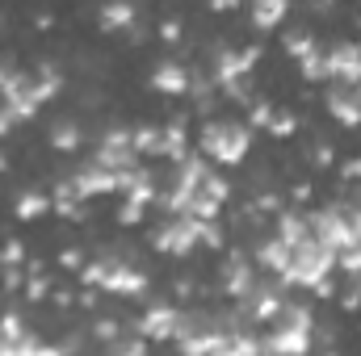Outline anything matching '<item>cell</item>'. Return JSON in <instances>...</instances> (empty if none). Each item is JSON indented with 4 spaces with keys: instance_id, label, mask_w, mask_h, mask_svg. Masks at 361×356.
<instances>
[{
    "instance_id": "obj_1",
    "label": "cell",
    "mask_w": 361,
    "mask_h": 356,
    "mask_svg": "<svg viewBox=\"0 0 361 356\" xmlns=\"http://www.w3.org/2000/svg\"><path fill=\"white\" fill-rule=\"evenodd\" d=\"M257 147V130L240 117H227V113H210L197 122V134H193V151H202L214 168H240L248 164Z\"/></svg>"
},
{
    "instance_id": "obj_2",
    "label": "cell",
    "mask_w": 361,
    "mask_h": 356,
    "mask_svg": "<svg viewBox=\"0 0 361 356\" xmlns=\"http://www.w3.org/2000/svg\"><path fill=\"white\" fill-rule=\"evenodd\" d=\"M261 344H265V356H307L315 348V314H311V306L286 293L277 314L265 323Z\"/></svg>"
},
{
    "instance_id": "obj_3",
    "label": "cell",
    "mask_w": 361,
    "mask_h": 356,
    "mask_svg": "<svg viewBox=\"0 0 361 356\" xmlns=\"http://www.w3.org/2000/svg\"><path fill=\"white\" fill-rule=\"evenodd\" d=\"M76 276H80V285L101 289L105 298H143V293L152 289V276L135 265L130 256H122V252H101V256H89L85 268H80Z\"/></svg>"
},
{
    "instance_id": "obj_4",
    "label": "cell",
    "mask_w": 361,
    "mask_h": 356,
    "mask_svg": "<svg viewBox=\"0 0 361 356\" xmlns=\"http://www.w3.org/2000/svg\"><path fill=\"white\" fill-rule=\"evenodd\" d=\"M206 227L210 222H202V218H193V214H164L152 231H147V243H152V252H160V256H169V260H185V256H193L197 248H206Z\"/></svg>"
},
{
    "instance_id": "obj_5",
    "label": "cell",
    "mask_w": 361,
    "mask_h": 356,
    "mask_svg": "<svg viewBox=\"0 0 361 356\" xmlns=\"http://www.w3.org/2000/svg\"><path fill=\"white\" fill-rule=\"evenodd\" d=\"M324 276H336V248L324 243L319 235H302L290 243V265H286V285L290 289H311Z\"/></svg>"
},
{
    "instance_id": "obj_6",
    "label": "cell",
    "mask_w": 361,
    "mask_h": 356,
    "mask_svg": "<svg viewBox=\"0 0 361 356\" xmlns=\"http://www.w3.org/2000/svg\"><path fill=\"white\" fill-rule=\"evenodd\" d=\"M261 42H248V46H227V42H214L210 46V59H206V76L214 80V89H227V84H240L257 72L261 63Z\"/></svg>"
},
{
    "instance_id": "obj_7",
    "label": "cell",
    "mask_w": 361,
    "mask_h": 356,
    "mask_svg": "<svg viewBox=\"0 0 361 356\" xmlns=\"http://www.w3.org/2000/svg\"><path fill=\"white\" fill-rule=\"evenodd\" d=\"M126 180H130V168H109V164H101V160H85L76 172H68V184H72V193L80 197V201H97V197H118L122 189H126Z\"/></svg>"
},
{
    "instance_id": "obj_8",
    "label": "cell",
    "mask_w": 361,
    "mask_h": 356,
    "mask_svg": "<svg viewBox=\"0 0 361 356\" xmlns=\"http://www.w3.org/2000/svg\"><path fill=\"white\" fill-rule=\"evenodd\" d=\"M231 180H227V168H206V177L197 180V189L189 193V201H185V214H193V218H202V222H219L223 218V210H227V201H231Z\"/></svg>"
},
{
    "instance_id": "obj_9",
    "label": "cell",
    "mask_w": 361,
    "mask_h": 356,
    "mask_svg": "<svg viewBox=\"0 0 361 356\" xmlns=\"http://www.w3.org/2000/svg\"><path fill=\"white\" fill-rule=\"evenodd\" d=\"M261 281V268L252 260V252H240V248H227L223 252V265H219V293L227 302H240L244 293H252V285Z\"/></svg>"
},
{
    "instance_id": "obj_10",
    "label": "cell",
    "mask_w": 361,
    "mask_h": 356,
    "mask_svg": "<svg viewBox=\"0 0 361 356\" xmlns=\"http://www.w3.org/2000/svg\"><path fill=\"white\" fill-rule=\"evenodd\" d=\"M177 319H180L177 302H147V306L139 310V319L126 323V327L139 331L147 344H173V336H177Z\"/></svg>"
},
{
    "instance_id": "obj_11",
    "label": "cell",
    "mask_w": 361,
    "mask_h": 356,
    "mask_svg": "<svg viewBox=\"0 0 361 356\" xmlns=\"http://www.w3.org/2000/svg\"><path fill=\"white\" fill-rule=\"evenodd\" d=\"M0 101L8 105V113L17 117V126L21 122H34L38 117V96H34V72H25V68H13L4 80H0Z\"/></svg>"
},
{
    "instance_id": "obj_12",
    "label": "cell",
    "mask_w": 361,
    "mask_h": 356,
    "mask_svg": "<svg viewBox=\"0 0 361 356\" xmlns=\"http://www.w3.org/2000/svg\"><path fill=\"white\" fill-rule=\"evenodd\" d=\"M147 89H156L160 96H180L185 101L189 89H193V68L180 63L177 55H160L147 72Z\"/></svg>"
},
{
    "instance_id": "obj_13",
    "label": "cell",
    "mask_w": 361,
    "mask_h": 356,
    "mask_svg": "<svg viewBox=\"0 0 361 356\" xmlns=\"http://www.w3.org/2000/svg\"><path fill=\"white\" fill-rule=\"evenodd\" d=\"M324 109L336 126L345 130H361V89L357 84H324Z\"/></svg>"
},
{
    "instance_id": "obj_14",
    "label": "cell",
    "mask_w": 361,
    "mask_h": 356,
    "mask_svg": "<svg viewBox=\"0 0 361 356\" xmlns=\"http://www.w3.org/2000/svg\"><path fill=\"white\" fill-rule=\"evenodd\" d=\"M332 80L361 89V38H341L328 46V84Z\"/></svg>"
},
{
    "instance_id": "obj_15",
    "label": "cell",
    "mask_w": 361,
    "mask_h": 356,
    "mask_svg": "<svg viewBox=\"0 0 361 356\" xmlns=\"http://www.w3.org/2000/svg\"><path fill=\"white\" fill-rule=\"evenodd\" d=\"M135 21H139L135 0H101V8H97V30L101 34H130Z\"/></svg>"
},
{
    "instance_id": "obj_16",
    "label": "cell",
    "mask_w": 361,
    "mask_h": 356,
    "mask_svg": "<svg viewBox=\"0 0 361 356\" xmlns=\"http://www.w3.org/2000/svg\"><path fill=\"white\" fill-rule=\"evenodd\" d=\"M252 260L261 272H273V276H281L286 281V265H290V243L281 239V235H265V239H257L252 243Z\"/></svg>"
},
{
    "instance_id": "obj_17",
    "label": "cell",
    "mask_w": 361,
    "mask_h": 356,
    "mask_svg": "<svg viewBox=\"0 0 361 356\" xmlns=\"http://www.w3.org/2000/svg\"><path fill=\"white\" fill-rule=\"evenodd\" d=\"M85 126L76 122V117H55L51 126H47V147L55 151V155H76L80 147H85Z\"/></svg>"
},
{
    "instance_id": "obj_18",
    "label": "cell",
    "mask_w": 361,
    "mask_h": 356,
    "mask_svg": "<svg viewBox=\"0 0 361 356\" xmlns=\"http://www.w3.org/2000/svg\"><path fill=\"white\" fill-rule=\"evenodd\" d=\"M47 214H55V201H51L47 189H38V184L17 189V197H13V218L17 222H42Z\"/></svg>"
},
{
    "instance_id": "obj_19",
    "label": "cell",
    "mask_w": 361,
    "mask_h": 356,
    "mask_svg": "<svg viewBox=\"0 0 361 356\" xmlns=\"http://www.w3.org/2000/svg\"><path fill=\"white\" fill-rule=\"evenodd\" d=\"M277 42H281V55L298 63L302 55H311V51L319 46V34H315V25L294 21V25H281V30H277Z\"/></svg>"
},
{
    "instance_id": "obj_20",
    "label": "cell",
    "mask_w": 361,
    "mask_h": 356,
    "mask_svg": "<svg viewBox=\"0 0 361 356\" xmlns=\"http://www.w3.org/2000/svg\"><path fill=\"white\" fill-rule=\"evenodd\" d=\"M248 21L257 34H273L290 21V0H248Z\"/></svg>"
},
{
    "instance_id": "obj_21",
    "label": "cell",
    "mask_w": 361,
    "mask_h": 356,
    "mask_svg": "<svg viewBox=\"0 0 361 356\" xmlns=\"http://www.w3.org/2000/svg\"><path fill=\"white\" fill-rule=\"evenodd\" d=\"M130 147L139 160H164V126L160 122H135L130 126Z\"/></svg>"
},
{
    "instance_id": "obj_22",
    "label": "cell",
    "mask_w": 361,
    "mask_h": 356,
    "mask_svg": "<svg viewBox=\"0 0 361 356\" xmlns=\"http://www.w3.org/2000/svg\"><path fill=\"white\" fill-rule=\"evenodd\" d=\"M160 126H164V164H173V160H180V155L193 151V130H189V117H185V113L160 122Z\"/></svg>"
},
{
    "instance_id": "obj_23",
    "label": "cell",
    "mask_w": 361,
    "mask_h": 356,
    "mask_svg": "<svg viewBox=\"0 0 361 356\" xmlns=\"http://www.w3.org/2000/svg\"><path fill=\"white\" fill-rule=\"evenodd\" d=\"M59 92H63V72L55 63H38L34 68V96H38V105H51Z\"/></svg>"
},
{
    "instance_id": "obj_24",
    "label": "cell",
    "mask_w": 361,
    "mask_h": 356,
    "mask_svg": "<svg viewBox=\"0 0 361 356\" xmlns=\"http://www.w3.org/2000/svg\"><path fill=\"white\" fill-rule=\"evenodd\" d=\"M51 293H55V281L42 272L38 265H25V285H21V298L30 302V306H42V302H51Z\"/></svg>"
},
{
    "instance_id": "obj_25",
    "label": "cell",
    "mask_w": 361,
    "mask_h": 356,
    "mask_svg": "<svg viewBox=\"0 0 361 356\" xmlns=\"http://www.w3.org/2000/svg\"><path fill=\"white\" fill-rule=\"evenodd\" d=\"M298 76H302L307 84H315V89H324V84H328V42H319L311 55H302V59H298Z\"/></svg>"
},
{
    "instance_id": "obj_26",
    "label": "cell",
    "mask_w": 361,
    "mask_h": 356,
    "mask_svg": "<svg viewBox=\"0 0 361 356\" xmlns=\"http://www.w3.org/2000/svg\"><path fill=\"white\" fill-rule=\"evenodd\" d=\"M147 210H152L147 201L118 193V205H114V222H118V227H126V231H135V227H143V222H147Z\"/></svg>"
},
{
    "instance_id": "obj_27",
    "label": "cell",
    "mask_w": 361,
    "mask_h": 356,
    "mask_svg": "<svg viewBox=\"0 0 361 356\" xmlns=\"http://www.w3.org/2000/svg\"><path fill=\"white\" fill-rule=\"evenodd\" d=\"M298 130H302L298 113H294L290 105H273V117H269V126H265V134H269V139H294Z\"/></svg>"
},
{
    "instance_id": "obj_28",
    "label": "cell",
    "mask_w": 361,
    "mask_h": 356,
    "mask_svg": "<svg viewBox=\"0 0 361 356\" xmlns=\"http://www.w3.org/2000/svg\"><path fill=\"white\" fill-rule=\"evenodd\" d=\"M269 117H273V101H265V96H257V92H252V96L244 101V122H248L252 130H265V126H269Z\"/></svg>"
},
{
    "instance_id": "obj_29",
    "label": "cell",
    "mask_w": 361,
    "mask_h": 356,
    "mask_svg": "<svg viewBox=\"0 0 361 356\" xmlns=\"http://www.w3.org/2000/svg\"><path fill=\"white\" fill-rule=\"evenodd\" d=\"M147 348H152V344H147L139 331H130V336H114V340L105 344V352L109 356H143Z\"/></svg>"
},
{
    "instance_id": "obj_30",
    "label": "cell",
    "mask_w": 361,
    "mask_h": 356,
    "mask_svg": "<svg viewBox=\"0 0 361 356\" xmlns=\"http://www.w3.org/2000/svg\"><path fill=\"white\" fill-rule=\"evenodd\" d=\"M336 272H345L349 281L361 276V239L345 243V248H336Z\"/></svg>"
},
{
    "instance_id": "obj_31",
    "label": "cell",
    "mask_w": 361,
    "mask_h": 356,
    "mask_svg": "<svg viewBox=\"0 0 361 356\" xmlns=\"http://www.w3.org/2000/svg\"><path fill=\"white\" fill-rule=\"evenodd\" d=\"M307 164L311 168H319V172H328V168H336V151H332V143H307Z\"/></svg>"
},
{
    "instance_id": "obj_32",
    "label": "cell",
    "mask_w": 361,
    "mask_h": 356,
    "mask_svg": "<svg viewBox=\"0 0 361 356\" xmlns=\"http://www.w3.org/2000/svg\"><path fill=\"white\" fill-rule=\"evenodd\" d=\"M122 327H126V323H122V319H109V314H97V319H92V340H97V344H101V348H105V344H109V340H114V336H122Z\"/></svg>"
},
{
    "instance_id": "obj_33",
    "label": "cell",
    "mask_w": 361,
    "mask_h": 356,
    "mask_svg": "<svg viewBox=\"0 0 361 356\" xmlns=\"http://www.w3.org/2000/svg\"><path fill=\"white\" fill-rule=\"evenodd\" d=\"M17 265H30V248L21 239H4L0 243V268H17Z\"/></svg>"
},
{
    "instance_id": "obj_34",
    "label": "cell",
    "mask_w": 361,
    "mask_h": 356,
    "mask_svg": "<svg viewBox=\"0 0 361 356\" xmlns=\"http://www.w3.org/2000/svg\"><path fill=\"white\" fill-rule=\"evenodd\" d=\"M0 331H4V336L13 340V348H17V340L30 331V327H25V314H21V310H0Z\"/></svg>"
},
{
    "instance_id": "obj_35",
    "label": "cell",
    "mask_w": 361,
    "mask_h": 356,
    "mask_svg": "<svg viewBox=\"0 0 361 356\" xmlns=\"http://www.w3.org/2000/svg\"><path fill=\"white\" fill-rule=\"evenodd\" d=\"M21 285H25V265H17V268H0V293L17 298V293H21Z\"/></svg>"
},
{
    "instance_id": "obj_36",
    "label": "cell",
    "mask_w": 361,
    "mask_h": 356,
    "mask_svg": "<svg viewBox=\"0 0 361 356\" xmlns=\"http://www.w3.org/2000/svg\"><path fill=\"white\" fill-rule=\"evenodd\" d=\"M85 260H89V252H80V248H63V252L55 256V265L63 268V272H80Z\"/></svg>"
},
{
    "instance_id": "obj_37",
    "label": "cell",
    "mask_w": 361,
    "mask_h": 356,
    "mask_svg": "<svg viewBox=\"0 0 361 356\" xmlns=\"http://www.w3.org/2000/svg\"><path fill=\"white\" fill-rule=\"evenodd\" d=\"M311 197H315V189H311L307 180H294V184L286 189V201H290V205H302V210H307V205H311Z\"/></svg>"
},
{
    "instance_id": "obj_38",
    "label": "cell",
    "mask_w": 361,
    "mask_h": 356,
    "mask_svg": "<svg viewBox=\"0 0 361 356\" xmlns=\"http://www.w3.org/2000/svg\"><path fill=\"white\" fill-rule=\"evenodd\" d=\"M336 172H341V180H353V184H361V151H357V155H349L345 164H336Z\"/></svg>"
},
{
    "instance_id": "obj_39",
    "label": "cell",
    "mask_w": 361,
    "mask_h": 356,
    "mask_svg": "<svg viewBox=\"0 0 361 356\" xmlns=\"http://www.w3.org/2000/svg\"><path fill=\"white\" fill-rule=\"evenodd\" d=\"M160 38H164V42H180V38H185V25H180L177 17H164V21H160Z\"/></svg>"
},
{
    "instance_id": "obj_40",
    "label": "cell",
    "mask_w": 361,
    "mask_h": 356,
    "mask_svg": "<svg viewBox=\"0 0 361 356\" xmlns=\"http://www.w3.org/2000/svg\"><path fill=\"white\" fill-rule=\"evenodd\" d=\"M193 289H197L193 276H177V281H173V293H177L180 302H193Z\"/></svg>"
},
{
    "instance_id": "obj_41",
    "label": "cell",
    "mask_w": 361,
    "mask_h": 356,
    "mask_svg": "<svg viewBox=\"0 0 361 356\" xmlns=\"http://www.w3.org/2000/svg\"><path fill=\"white\" fill-rule=\"evenodd\" d=\"M240 4H244V0H206V8H210V13H223V17H227V13H235Z\"/></svg>"
},
{
    "instance_id": "obj_42",
    "label": "cell",
    "mask_w": 361,
    "mask_h": 356,
    "mask_svg": "<svg viewBox=\"0 0 361 356\" xmlns=\"http://www.w3.org/2000/svg\"><path fill=\"white\" fill-rule=\"evenodd\" d=\"M51 25H55V17H51V13H38V17H34V30H51Z\"/></svg>"
},
{
    "instance_id": "obj_43",
    "label": "cell",
    "mask_w": 361,
    "mask_h": 356,
    "mask_svg": "<svg viewBox=\"0 0 361 356\" xmlns=\"http://www.w3.org/2000/svg\"><path fill=\"white\" fill-rule=\"evenodd\" d=\"M4 172H8V155L0 151V177H4Z\"/></svg>"
}]
</instances>
